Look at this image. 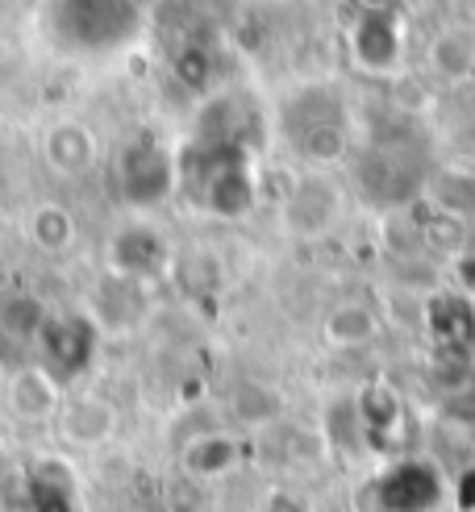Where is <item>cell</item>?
I'll use <instances>...</instances> for the list:
<instances>
[{
	"label": "cell",
	"instance_id": "3",
	"mask_svg": "<svg viewBox=\"0 0 475 512\" xmlns=\"http://www.w3.org/2000/svg\"><path fill=\"white\" fill-rule=\"evenodd\" d=\"M138 0H55V34L71 50H117L138 34Z\"/></svg>",
	"mask_w": 475,
	"mask_h": 512
},
{
	"label": "cell",
	"instance_id": "7",
	"mask_svg": "<svg viewBox=\"0 0 475 512\" xmlns=\"http://www.w3.org/2000/svg\"><path fill=\"white\" fill-rule=\"evenodd\" d=\"M96 338H100V329L92 325V317H80V313H63V317L59 313H46L38 338H34V346L42 354L38 367H46L67 388L75 375L88 371Z\"/></svg>",
	"mask_w": 475,
	"mask_h": 512
},
{
	"label": "cell",
	"instance_id": "23",
	"mask_svg": "<svg viewBox=\"0 0 475 512\" xmlns=\"http://www.w3.org/2000/svg\"><path fill=\"white\" fill-rule=\"evenodd\" d=\"M267 512H309V504L300 500V496H292V492H275L267 500Z\"/></svg>",
	"mask_w": 475,
	"mask_h": 512
},
{
	"label": "cell",
	"instance_id": "14",
	"mask_svg": "<svg viewBox=\"0 0 475 512\" xmlns=\"http://www.w3.org/2000/svg\"><path fill=\"white\" fill-rule=\"evenodd\" d=\"M42 159H46V167L55 175L75 179V175L92 171V163H96V138H92V130L84 121H55L46 130V138H42Z\"/></svg>",
	"mask_w": 475,
	"mask_h": 512
},
{
	"label": "cell",
	"instance_id": "21",
	"mask_svg": "<svg viewBox=\"0 0 475 512\" xmlns=\"http://www.w3.org/2000/svg\"><path fill=\"white\" fill-rule=\"evenodd\" d=\"M46 321V309L34 300V296H25V292H9V296H0V334L13 338V342H34L38 338V329Z\"/></svg>",
	"mask_w": 475,
	"mask_h": 512
},
{
	"label": "cell",
	"instance_id": "8",
	"mask_svg": "<svg viewBox=\"0 0 475 512\" xmlns=\"http://www.w3.org/2000/svg\"><path fill=\"white\" fill-rule=\"evenodd\" d=\"M442 500H446V479L425 458L400 454L375 479V504H380V512H438Z\"/></svg>",
	"mask_w": 475,
	"mask_h": 512
},
{
	"label": "cell",
	"instance_id": "20",
	"mask_svg": "<svg viewBox=\"0 0 475 512\" xmlns=\"http://www.w3.org/2000/svg\"><path fill=\"white\" fill-rule=\"evenodd\" d=\"M417 238H421L425 250H434V254H442V259L455 263L459 254H467L471 225H467L463 217L442 213V209H434V204H430V213H425L421 225H417Z\"/></svg>",
	"mask_w": 475,
	"mask_h": 512
},
{
	"label": "cell",
	"instance_id": "6",
	"mask_svg": "<svg viewBox=\"0 0 475 512\" xmlns=\"http://www.w3.org/2000/svg\"><path fill=\"white\" fill-rule=\"evenodd\" d=\"M346 213V192L338 179L330 175H300L296 184L284 192V204H280V221L288 234L296 238H325L334 234L338 221Z\"/></svg>",
	"mask_w": 475,
	"mask_h": 512
},
{
	"label": "cell",
	"instance_id": "10",
	"mask_svg": "<svg viewBox=\"0 0 475 512\" xmlns=\"http://www.w3.org/2000/svg\"><path fill=\"white\" fill-rule=\"evenodd\" d=\"M167 263H171V246L159 229L146 225V221L121 225L109 238V271H117V275H130V279L150 284L155 275L167 271Z\"/></svg>",
	"mask_w": 475,
	"mask_h": 512
},
{
	"label": "cell",
	"instance_id": "17",
	"mask_svg": "<svg viewBox=\"0 0 475 512\" xmlns=\"http://www.w3.org/2000/svg\"><path fill=\"white\" fill-rule=\"evenodd\" d=\"M425 200L442 213H455L463 221L475 217V171L467 167H442L425 179Z\"/></svg>",
	"mask_w": 475,
	"mask_h": 512
},
{
	"label": "cell",
	"instance_id": "25",
	"mask_svg": "<svg viewBox=\"0 0 475 512\" xmlns=\"http://www.w3.org/2000/svg\"><path fill=\"white\" fill-rule=\"evenodd\" d=\"M0 483H5V458H0Z\"/></svg>",
	"mask_w": 475,
	"mask_h": 512
},
{
	"label": "cell",
	"instance_id": "16",
	"mask_svg": "<svg viewBox=\"0 0 475 512\" xmlns=\"http://www.w3.org/2000/svg\"><path fill=\"white\" fill-rule=\"evenodd\" d=\"M9 404H13V413L25 417V421H55L59 404H63V383L50 375L46 367L30 363V367H21L13 375Z\"/></svg>",
	"mask_w": 475,
	"mask_h": 512
},
{
	"label": "cell",
	"instance_id": "19",
	"mask_svg": "<svg viewBox=\"0 0 475 512\" xmlns=\"http://www.w3.org/2000/svg\"><path fill=\"white\" fill-rule=\"evenodd\" d=\"M25 238L42 254H63L75 242V217L63 204H34V209L25 213Z\"/></svg>",
	"mask_w": 475,
	"mask_h": 512
},
{
	"label": "cell",
	"instance_id": "5",
	"mask_svg": "<svg viewBox=\"0 0 475 512\" xmlns=\"http://www.w3.org/2000/svg\"><path fill=\"white\" fill-rule=\"evenodd\" d=\"M117 184L125 204L134 209H155L175 188H180V163L155 138H134L117 159Z\"/></svg>",
	"mask_w": 475,
	"mask_h": 512
},
{
	"label": "cell",
	"instance_id": "15",
	"mask_svg": "<svg viewBox=\"0 0 475 512\" xmlns=\"http://www.w3.org/2000/svg\"><path fill=\"white\" fill-rule=\"evenodd\" d=\"M246 458V446L225 429H209V433H196V438L184 446V475L209 483V479H221L242 467Z\"/></svg>",
	"mask_w": 475,
	"mask_h": 512
},
{
	"label": "cell",
	"instance_id": "4",
	"mask_svg": "<svg viewBox=\"0 0 475 512\" xmlns=\"http://www.w3.org/2000/svg\"><path fill=\"white\" fill-rule=\"evenodd\" d=\"M425 167L421 155L409 142H384V146H371L367 155L355 163V188L380 204V209L396 213V209H409L417 196H425Z\"/></svg>",
	"mask_w": 475,
	"mask_h": 512
},
{
	"label": "cell",
	"instance_id": "11",
	"mask_svg": "<svg viewBox=\"0 0 475 512\" xmlns=\"http://www.w3.org/2000/svg\"><path fill=\"white\" fill-rule=\"evenodd\" d=\"M425 329L446 358H471L475 354V300L459 288L434 292L425 300Z\"/></svg>",
	"mask_w": 475,
	"mask_h": 512
},
{
	"label": "cell",
	"instance_id": "9",
	"mask_svg": "<svg viewBox=\"0 0 475 512\" xmlns=\"http://www.w3.org/2000/svg\"><path fill=\"white\" fill-rule=\"evenodd\" d=\"M350 55L371 75H388L405 59V21L396 5L388 9H359V21L350 25Z\"/></svg>",
	"mask_w": 475,
	"mask_h": 512
},
{
	"label": "cell",
	"instance_id": "26",
	"mask_svg": "<svg viewBox=\"0 0 475 512\" xmlns=\"http://www.w3.org/2000/svg\"><path fill=\"white\" fill-rule=\"evenodd\" d=\"M0 163H5V142H0Z\"/></svg>",
	"mask_w": 475,
	"mask_h": 512
},
{
	"label": "cell",
	"instance_id": "18",
	"mask_svg": "<svg viewBox=\"0 0 475 512\" xmlns=\"http://www.w3.org/2000/svg\"><path fill=\"white\" fill-rule=\"evenodd\" d=\"M325 338L342 350H363L380 338V317H375L363 300H346L325 317Z\"/></svg>",
	"mask_w": 475,
	"mask_h": 512
},
{
	"label": "cell",
	"instance_id": "24",
	"mask_svg": "<svg viewBox=\"0 0 475 512\" xmlns=\"http://www.w3.org/2000/svg\"><path fill=\"white\" fill-rule=\"evenodd\" d=\"M388 5H396V0H359V9H388Z\"/></svg>",
	"mask_w": 475,
	"mask_h": 512
},
{
	"label": "cell",
	"instance_id": "22",
	"mask_svg": "<svg viewBox=\"0 0 475 512\" xmlns=\"http://www.w3.org/2000/svg\"><path fill=\"white\" fill-rule=\"evenodd\" d=\"M434 67L442 75H450V80H459V75H467L475 67V38L463 34V30H450L434 42Z\"/></svg>",
	"mask_w": 475,
	"mask_h": 512
},
{
	"label": "cell",
	"instance_id": "12",
	"mask_svg": "<svg viewBox=\"0 0 475 512\" xmlns=\"http://www.w3.org/2000/svg\"><path fill=\"white\" fill-rule=\"evenodd\" d=\"M150 313V296L142 279L109 271L92 288V325L96 329H138Z\"/></svg>",
	"mask_w": 475,
	"mask_h": 512
},
{
	"label": "cell",
	"instance_id": "13",
	"mask_svg": "<svg viewBox=\"0 0 475 512\" xmlns=\"http://www.w3.org/2000/svg\"><path fill=\"white\" fill-rule=\"evenodd\" d=\"M55 429L67 446H105L117 433V408L105 396H63L59 413H55Z\"/></svg>",
	"mask_w": 475,
	"mask_h": 512
},
{
	"label": "cell",
	"instance_id": "1",
	"mask_svg": "<svg viewBox=\"0 0 475 512\" xmlns=\"http://www.w3.org/2000/svg\"><path fill=\"white\" fill-rule=\"evenodd\" d=\"M180 163V184L188 196L213 217H242L250 213L259 192L255 163H250V146L242 138H213L196 134L184 150Z\"/></svg>",
	"mask_w": 475,
	"mask_h": 512
},
{
	"label": "cell",
	"instance_id": "2",
	"mask_svg": "<svg viewBox=\"0 0 475 512\" xmlns=\"http://www.w3.org/2000/svg\"><path fill=\"white\" fill-rule=\"evenodd\" d=\"M280 134L305 163H342L350 146V109L346 100L325 88L309 84L296 88L280 109Z\"/></svg>",
	"mask_w": 475,
	"mask_h": 512
}]
</instances>
